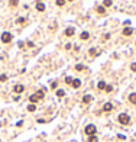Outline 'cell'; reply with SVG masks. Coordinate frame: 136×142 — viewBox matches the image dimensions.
<instances>
[{
    "label": "cell",
    "mask_w": 136,
    "mask_h": 142,
    "mask_svg": "<svg viewBox=\"0 0 136 142\" xmlns=\"http://www.w3.org/2000/svg\"><path fill=\"white\" fill-rule=\"evenodd\" d=\"M44 96H45V90H38L36 93H33L32 96H29V100H30V103H36V101H39V100H42L44 99Z\"/></svg>",
    "instance_id": "cell-1"
},
{
    "label": "cell",
    "mask_w": 136,
    "mask_h": 142,
    "mask_svg": "<svg viewBox=\"0 0 136 142\" xmlns=\"http://www.w3.org/2000/svg\"><path fill=\"white\" fill-rule=\"evenodd\" d=\"M117 120H119L120 125H129V123H130V117H129V115H126V113H120L119 117H117Z\"/></svg>",
    "instance_id": "cell-2"
},
{
    "label": "cell",
    "mask_w": 136,
    "mask_h": 142,
    "mask_svg": "<svg viewBox=\"0 0 136 142\" xmlns=\"http://www.w3.org/2000/svg\"><path fill=\"white\" fill-rule=\"evenodd\" d=\"M12 38H13V36H12L10 32H3V33H2V38H0V39H2L3 44H9V42L12 41Z\"/></svg>",
    "instance_id": "cell-3"
},
{
    "label": "cell",
    "mask_w": 136,
    "mask_h": 142,
    "mask_svg": "<svg viewBox=\"0 0 136 142\" xmlns=\"http://www.w3.org/2000/svg\"><path fill=\"white\" fill-rule=\"evenodd\" d=\"M84 132H86L88 136H93V135H96L97 129H96V126H94V125H87V126H86V129H84Z\"/></svg>",
    "instance_id": "cell-4"
},
{
    "label": "cell",
    "mask_w": 136,
    "mask_h": 142,
    "mask_svg": "<svg viewBox=\"0 0 136 142\" xmlns=\"http://www.w3.org/2000/svg\"><path fill=\"white\" fill-rule=\"evenodd\" d=\"M23 90H25V86H22V84H16L13 87V91L15 93H23Z\"/></svg>",
    "instance_id": "cell-5"
},
{
    "label": "cell",
    "mask_w": 136,
    "mask_h": 142,
    "mask_svg": "<svg viewBox=\"0 0 136 142\" xmlns=\"http://www.w3.org/2000/svg\"><path fill=\"white\" fill-rule=\"evenodd\" d=\"M113 110V104L111 103H106L103 106V112H111Z\"/></svg>",
    "instance_id": "cell-6"
},
{
    "label": "cell",
    "mask_w": 136,
    "mask_h": 142,
    "mask_svg": "<svg viewBox=\"0 0 136 142\" xmlns=\"http://www.w3.org/2000/svg\"><path fill=\"white\" fill-rule=\"evenodd\" d=\"M91 100H93V96H91V94H86V96L83 97V103H84V104H87V103H90Z\"/></svg>",
    "instance_id": "cell-7"
},
{
    "label": "cell",
    "mask_w": 136,
    "mask_h": 142,
    "mask_svg": "<svg viewBox=\"0 0 136 142\" xmlns=\"http://www.w3.org/2000/svg\"><path fill=\"white\" fill-rule=\"evenodd\" d=\"M132 33H133V29L132 28H125L123 29V35H125V36H130Z\"/></svg>",
    "instance_id": "cell-8"
},
{
    "label": "cell",
    "mask_w": 136,
    "mask_h": 142,
    "mask_svg": "<svg viewBox=\"0 0 136 142\" xmlns=\"http://www.w3.org/2000/svg\"><path fill=\"white\" fill-rule=\"evenodd\" d=\"M71 86H72L74 88H78V87L81 86V81H80L78 78H75V80H72V83H71Z\"/></svg>",
    "instance_id": "cell-9"
},
{
    "label": "cell",
    "mask_w": 136,
    "mask_h": 142,
    "mask_svg": "<svg viewBox=\"0 0 136 142\" xmlns=\"http://www.w3.org/2000/svg\"><path fill=\"white\" fill-rule=\"evenodd\" d=\"M129 101H130L132 104H136V93L129 94Z\"/></svg>",
    "instance_id": "cell-10"
},
{
    "label": "cell",
    "mask_w": 136,
    "mask_h": 142,
    "mask_svg": "<svg viewBox=\"0 0 136 142\" xmlns=\"http://www.w3.org/2000/svg\"><path fill=\"white\" fill-rule=\"evenodd\" d=\"M36 9H38V10H39V12H44V10H45V3H42V2H39V3H38V5H36Z\"/></svg>",
    "instance_id": "cell-11"
},
{
    "label": "cell",
    "mask_w": 136,
    "mask_h": 142,
    "mask_svg": "<svg viewBox=\"0 0 136 142\" xmlns=\"http://www.w3.org/2000/svg\"><path fill=\"white\" fill-rule=\"evenodd\" d=\"M65 35H67V36H72V35H74V28H68V29H65Z\"/></svg>",
    "instance_id": "cell-12"
},
{
    "label": "cell",
    "mask_w": 136,
    "mask_h": 142,
    "mask_svg": "<svg viewBox=\"0 0 136 142\" xmlns=\"http://www.w3.org/2000/svg\"><path fill=\"white\" fill-rule=\"evenodd\" d=\"M80 38H81L83 41H86V39H88V38H90V33H88V32H83Z\"/></svg>",
    "instance_id": "cell-13"
},
{
    "label": "cell",
    "mask_w": 136,
    "mask_h": 142,
    "mask_svg": "<svg viewBox=\"0 0 136 142\" xmlns=\"http://www.w3.org/2000/svg\"><path fill=\"white\" fill-rule=\"evenodd\" d=\"M106 86H107V84H106L104 81H100L99 84H97V87H99V88H100V90H104V88H106Z\"/></svg>",
    "instance_id": "cell-14"
},
{
    "label": "cell",
    "mask_w": 136,
    "mask_h": 142,
    "mask_svg": "<svg viewBox=\"0 0 136 142\" xmlns=\"http://www.w3.org/2000/svg\"><path fill=\"white\" fill-rule=\"evenodd\" d=\"M28 110H29V112H35V110H36V106H35L33 103H30V104L28 106Z\"/></svg>",
    "instance_id": "cell-15"
},
{
    "label": "cell",
    "mask_w": 136,
    "mask_h": 142,
    "mask_svg": "<svg viewBox=\"0 0 136 142\" xmlns=\"http://www.w3.org/2000/svg\"><path fill=\"white\" fill-rule=\"evenodd\" d=\"M97 12H99L100 15H104V13H106V9H104L103 6H99V7H97Z\"/></svg>",
    "instance_id": "cell-16"
},
{
    "label": "cell",
    "mask_w": 136,
    "mask_h": 142,
    "mask_svg": "<svg viewBox=\"0 0 136 142\" xmlns=\"http://www.w3.org/2000/svg\"><path fill=\"white\" fill-rule=\"evenodd\" d=\"M56 96L58 97H64L65 96V91L64 90H56Z\"/></svg>",
    "instance_id": "cell-17"
},
{
    "label": "cell",
    "mask_w": 136,
    "mask_h": 142,
    "mask_svg": "<svg viewBox=\"0 0 136 142\" xmlns=\"http://www.w3.org/2000/svg\"><path fill=\"white\" fill-rule=\"evenodd\" d=\"M88 142H99V139H97V136H96V135H93V136H90V138H88Z\"/></svg>",
    "instance_id": "cell-18"
},
{
    "label": "cell",
    "mask_w": 136,
    "mask_h": 142,
    "mask_svg": "<svg viewBox=\"0 0 136 142\" xmlns=\"http://www.w3.org/2000/svg\"><path fill=\"white\" fill-rule=\"evenodd\" d=\"M9 5H10L12 7H16V6H17V0H10Z\"/></svg>",
    "instance_id": "cell-19"
},
{
    "label": "cell",
    "mask_w": 136,
    "mask_h": 142,
    "mask_svg": "<svg viewBox=\"0 0 136 142\" xmlns=\"http://www.w3.org/2000/svg\"><path fill=\"white\" fill-rule=\"evenodd\" d=\"M88 52H90V55H97V49L96 48H91Z\"/></svg>",
    "instance_id": "cell-20"
},
{
    "label": "cell",
    "mask_w": 136,
    "mask_h": 142,
    "mask_svg": "<svg viewBox=\"0 0 136 142\" xmlns=\"http://www.w3.org/2000/svg\"><path fill=\"white\" fill-rule=\"evenodd\" d=\"M103 5H104L106 7H109V6H111V0H104V2H103Z\"/></svg>",
    "instance_id": "cell-21"
},
{
    "label": "cell",
    "mask_w": 136,
    "mask_h": 142,
    "mask_svg": "<svg viewBox=\"0 0 136 142\" xmlns=\"http://www.w3.org/2000/svg\"><path fill=\"white\" fill-rule=\"evenodd\" d=\"M84 68H86V67H84V65H81V64L75 65V70H77V71H81V70H84Z\"/></svg>",
    "instance_id": "cell-22"
},
{
    "label": "cell",
    "mask_w": 136,
    "mask_h": 142,
    "mask_svg": "<svg viewBox=\"0 0 136 142\" xmlns=\"http://www.w3.org/2000/svg\"><path fill=\"white\" fill-rule=\"evenodd\" d=\"M64 3H65V0H56V5L58 6H64Z\"/></svg>",
    "instance_id": "cell-23"
},
{
    "label": "cell",
    "mask_w": 136,
    "mask_h": 142,
    "mask_svg": "<svg viewBox=\"0 0 136 142\" xmlns=\"http://www.w3.org/2000/svg\"><path fill=\"white\" fill-rule=\"evenodd\" d=\"M7 80V76L6 74H2V76H0V81H6Z\"/></svg>",
    "instance_id": "cell-24"
},
{
    "label": "cell",
    "mask_w": 136,
    "mask_h": 142,
    "mask_svg": "<svg viewBox=\"0 0 136 142\" xmlns=\"http://www.w3.org/2000/svg\"><path fill=\"white\" fill-rule=\"evenodd\" d=\"M104 90H106L107 93H110V91L113 90V87H111V86H106V88H104Z\"/></svg>",
    "instance_id": "cell-25"
},
{
    "label": "cell",
    "mask_w": 136,
    "mask_h": 142,
    "mask_svg": "<svg viewBox=\"0 0 136 142\" xmlns=\"http://www.w3.org/2000/svg\"><path fill=\"white\" fill-rule=\"evenodd\" d=\"M65 83H67V84H71V83H72V78H71V77H65Z\"/></svg>",
    "instance_id": "cell-26"
},
{
    "label": "cell",
    "mask_w": 136,
    "mask_h": 142,
    "mask_svg": "<svg viewBox=\"0 0 136 142\" xmlns=\"http://www.w3.org/2000/svg\"><path fill=\"white\" fill-rule=\"evenodd\" d=\"M130 70H132V71H136V62H132V64H130Z\"/></svg>",
    "instance_id": "cell-27"
},
{
    "label": "cell",
    "mask_w": 136,
    "mask_h": 142,
    "mask_svg": "<svg viewBox=\"0 0 136 142\" xmlns=\"http://www.w3.org/2000/svg\"><path fill=\"white\" fill-rule=\"evenodd\" d=\"M25 22V17H19L17 19V23H23Z\"/></svg>",
    "instance_id": "cell-28"
},
{
    "label": "cell",
    "mask_w": 136,
    "mask_h": 142,
    "mask_svg": "<svg viewBox=\"0 0 136 142\" xmlns=\"http://www.w3.org/2000/svg\"><path fill=\"white\" fill-rule=\"evenodd\" d=\"M56 86H58V83H56V81H52V84H51V87H52V88H56Z\"/></svg>",
    "instance_id": "cell-29"
},
{
    "label": "cell",
    "mask_w": 136,
    "mask_h": 142,
    "mask_svg": "<svg viewBox=\"0 0 136 142\" xmlns=\"http://www.w3.org/2000/svg\"><path fill=\"white\" fill-rule=\"evenodd\" d=\"M68 2H74V0H68Z\"/></svg>",
    "instance_id": "cell-30"
}]
</instances>
